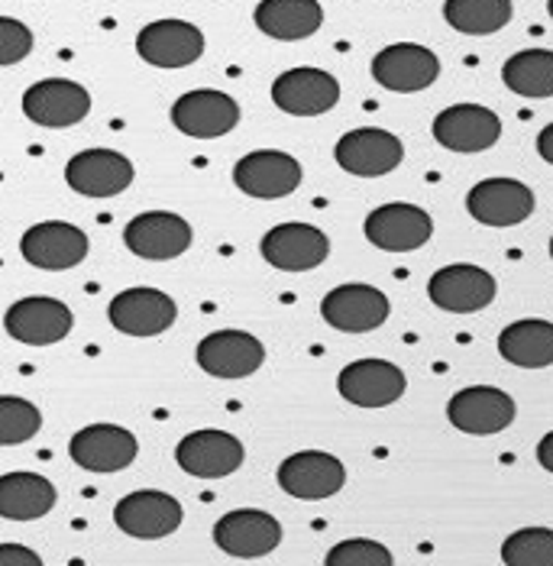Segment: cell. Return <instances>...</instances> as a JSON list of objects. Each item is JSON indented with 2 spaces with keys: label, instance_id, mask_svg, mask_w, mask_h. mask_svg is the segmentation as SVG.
Listing matches in <instances>:
<instances>
[{
  "label": "cell",
  "instance_id": "1",
  "mask_svg": "<svg viewBox=\"0 0 553 566\" xmlns=\"http://www.w3.org/2000/svg\"><path fill=\"white\" fill-rule=\"evenodd\" d=\"M499 282L489 269L472 262H453L437 269L427 279V298L430 305L447 314H476L495 302Z\"/></svg>",
  "mask_w": 553,
  "mask_h": 566
},
{
  "label": "cell",
  "instance_id": "2",
  "mask_svg": "<svg viewBox=\"0 0 553 566\" xmlns=\"http://www.w3.org/2000/svg\"><path fill=\"white\" fill-rule=\"evenodd\" d=\"M392 314V302L383 289L366 282H346L324 295L321 317L327 327L341 334H373L379 331Z\"/></svg>",
  "mask_w": 553,
  "mask_h": 566
},
{
  "label": "cell",
  "instance_id": "3",
  "mask_svg": "<svg viewBox=\"0 0 553 566\" xmlns=\"http://www.w3.org/2000/svg\"><path fill=\"white\" fill-rule=\"evenodd\" d=\"M75 327L72 307L49 295H30L7 307L3 314V331L27 344V347H52L62 344Z\"/></svg>",
  "mask_w": 553,
  "mask_h": 566
},
{
  "label": "cell",
  "instance_id": "4",
  "mask_svg": "<svg viewBox=\"0 0 553 566\" xmlns=\"http://www.w3.org/2000/svg\"><path fill=\"white\" fill-rule=\"evenodd\" d=\"M247 460V447L240 437L230 431H217V428H205V431H191L188 437L178 440L175 447V463L195 476V480H223L233 476Z\"/></svg>",
  "mask_w": 553,
  "mask_h": 566
},
{
  "label": "cell",
  "instance_id": "5",
  "mask_svg": "<svg viewBox=\"0 0 553 566\" xmlns=\"http://www.w3.org/2000/svg\"><path fill=\"white\" fill-rule=\"evenodd\" d=\"M363 233L383 253H415V250L430 243L434 218L418 205L392 201V205H383V208L366 214Z\"/></svg>",
  "mask_w": 553,
  "mask_h": 566
},
{
  "label": "cell",
  "instance_id": "6",
  "mask_svg": "<svg viewBox=\"0 0 553 566\" xmlns=\"http://www.w3.org/2000/svg\"><path fill=\"white\" fill-rule=\"evenodd\" d=\"M185 522L181 502L159 489H136L114 505V524L136 541L171 537Z\"/></svg>",
  "mask_w": 553,
  "mask_h": 566
},
{
  "label": "cell",
  "instance_id": "7",
  "mask_svg": "<svg viewBox=\"0 0 553 566\" xmlns=\"http://www.w3.org/2000/svg\"><path fill=\"white\" fill-rule=\"evenodd\" d=\"M518 405L505 389L495 386H467L447 401V421L469 437H492L511 428Z\"/></svg>",
  "mask_w": 553,
  "mask_h": 566
},
{
  "label": "cell",
  "instance_id": "8",
  "mask_svg": "<svg viewBox=\"0 0 553 566\" xmlns=\"http://www.w3.org/2000/svg\"><path fill=\"white\" fill-rule=\"evenodd\" d=\"M430 133L444 149L472 156L492 149L502 139V117L482 104H453L434 117Z\"/></svg>",
  "mask_w": 553,
  "mask_h": 566
},
{
  "label": "cell",
  "instance_id": "9",
  "mask_svg": "<svg viewBox=\"0 0 553 566\" xmlns=\"http://www.w3.org/2000/svg\"><path fill=\"white\" fill-rule=\"evenodd\" d=\"M538 198L518 178H482L467 191L469 218L482 227H518L534 214Z\"/></svg>",
  "mask_w": 553,
  "mask_h": 566
},
{
  "label": "cell",
  "instance_id": "10",
  "mask_svg": "<svg viewBox=\"0 0 553 566\" xmlns=\"http://www.w3.org/2000/svg\"><path fill=\"white\" fill-rule=\"evenodd\" d=\"M91 240L82 227L69 223V220H43L33 223L23 237H20V253L23 260L45 272H65L75 269L87 260Z\"/></svg>",
  "mask_w": 553,
  "mask_h": 566
},
{
  "label": "cell",
  "instance_id": "11",
  "mask_svg": "<svg viewBox=\"0 0 553 566\" xmlns=\"http://www.w3.org/2000/svg\"><path fill=\"white\" fill-rule=\"evenodd\" d=\"M259 253L272 269L282 272H311L321 262L331 256V240L321 227L314 223H301L289 220L272 227L262 240H259Z\"/></svg>",
  "mask_w": 553,
  "mask_h": 566
},
{
  "label": "cell",
  "instance_id": "12",
  "mask_svg": "<svg viewBox=\"0 0 553 566\" xmlns=\"http://www.w3.org/2000/svg\"><path fill=\"white\" fill-rule=\"evenodd\" d=\"M304 169L282 149H255L233 166V185L259 201H279L301 188Z\"/></svg>",
  "mask_w": 553,
  "mask_h": 566
},
{
  "label": "cell",
  "instance_id": "13",
  "mask_svg": "<svg viewBox=\"0 0 553 566\" xmlns=\"http://www.w3.org/2000/svg\"><path fill=\"white\" fill-rule=\"evenodd\" d=\"M334 159L343 172L356 178H383L405 163V146L395 133L379 127H359L343 133L334 146Z\"/></svg>",
  "mask_w": 553,
  "mask_h": 566
},
{
  "label": "cell",
  "instance_id": "14",
  "mask_svg": "<svg viewBox=\"0 0 553 566\" xmlns=\"http://www.w3.org/2000/svg\"><path fill=\"white\" fill-rule=\"evenodd\" d=\"M275 480L282 485V492H289L292 499L301 502H321L337 495L346 485V467L334 453L324 450H299L292 457H285L279 463Z\"/></svg>",
  "mask_w": 553,
  "mask_h": 566
},
{
  "label": "cell",
  "instance_id": "15",
  "mask_svg": "<svg viewBox=\"0 0 553 566\" xmlns=\"http://www.w3.org/2000/svg\"><path fill=\"white\" fill-rule=\"evenodd\" d=\"M23 114L36 127L45 130H65L82 124L91 114V94L85 85L69 78H43L27 87L23 94Z\"/></svg>",
  "mask_w": 553,
  "mask_h": 566
},
{
  "label": "cell",
  "instance_id": "16",
  "mask_svg": "<svg viewBox=\"0 0 553 566\" xmlns=\"http://www.w3.org/2000/svg\"><path fill=\"white\" fill-rule=\"evenodd\" d=\"M272 104L292 117H321L341 104V82L324 69H289L272 82Z\"/></svg>",
  "mask_w": 553,
  "mask_h": 566
},
{
  "label": "cell",
  "instance_id": "17",
  "mask_svg": "<svg viewBox=\"0 0 553 566\" xmlns=\"http://www.w3.org/2000/svg\"><path fill=\"white\" fill-rule=\"evenodd\" d=\"M175 317H178L175 298L159 289H146V285L114 295L107 305L111 327L127 337H159L175 324Z\"/></svg>",
  "mask_w": 553,
  "mask_h": 566
},
{
  "label": "cell",
  "instance_id": "18",
  "mask_svg": "<svg viewBox=\"0 0 553 566\" xmlns=\"http://www.w3.org/2000/svg\"><path fill=\"white\" fill-rule=\"evenodd\" d=\"M213 544L237 560H259L282 544V524L259 509H233L213 524Z\"/></svg>",
  "mask_w": 553,
  "mask_h": 566
},
{
  "label": "cell",
  "instance_id": "19",
  "mask_svg": "<svg viewBox=\"0 0 553 566\" xmlns=\"http://www.w3.org/2000/svg\"><path fill=\"white\" fill-rule=\"evenodd\" d=\"M171 124L191 139H217L240 124V104L227 91L198 87L171 104Z\"/></svg>",
  "mask_w": 553,
  "mask_h": 566
},
{
  "label": "cell",
  "instance_id": "20",
  "mask_svg": "<svg viewBox=\"0 0 553 566\" xmlns=\"http://www.w3.org/2000/svg\"><path fill=\"white\" fill-rule=\"evenodd\" d=\"M373 78L376 85L395 94H418L440 78V59L427 45L392 43L373 59Z\"/></svg>",
  "mask_w": 553,
  "mask_h": 566
},
{
  "label": "cell",
  "instance_id": "21",
  "mask_svg": "<svg viewBox=\"0 0 553 566\" xmlns=\"http://www.w3.org/2000/svg\"><path fill=\"white\" fill-rule=\"evenodd\" d=\"M408 389L401 366L388 359H356L346 363L337 376V392L356 408H388Z\"/></svg>",
  "mask_w": 553,
  "mask_h": 566
},
{
  "label": "cell",
  "instance_id": "22",
  "mask_svg": "<svg viewBox=\"0 0 553 566\" xmlns=\"http://www.w3.org/2000/svg\"><path fill=\"white\" fill-rule=\"evenodd\" d=\"M198 366L213 379H250L265 363L262 340L247 331H213L195 349Z\"/></svg>",
  "mask_w": 553,
  "mask_h": 566
},
{
  "label": "cell",
  "instance_id": "23",
  "mask_svg": "<svg viewBox=\"0 0 553 566\" xmlns=\"http://www.w3.org/2000/svg\"><path fill=\"white\" fill-rule=\"evenodd\" d=\"M136 52L156 69H188L205 55V33L188 20H156L139 30Z\"/></svg>",
  "mask_w": 553,
  "mask_h": 566
},
{
  "label": "cell",
  "instance_id": "24",
  "mask_svg": "<svg viewBox=\"0 0 553 566\" xmlns=\"http://www.w3.org/2000/svg\"><path fill=\"white\" fill-rule=\"evenodd\" d=\"M191 223L171 211H146L124 227L129 253L149 262L178 260L191 247Z\"/></svg>",
  "mask_w": 553,
  "mask_h": 566
},
{
  "label": "cell",
  "instance_id": "25",
  "mask_svg": "<svg viewBox=\"0 0 553 566\" xmlns=\"http://www.w3.org/2000/svg\"><path fill=\"white\" fill-rule=\"evenodd\" d=\"M139 453V440L121 424H87L69 440V457L87 473H121Z\"/></svg>",
  "mask_w": 553,
  "mask_h": 566
},
{
  "label": "cell",
  "instance_id": "26",
  "mask_svg": "<svg viewBox=\"0 0 553 566\" xmlns=\"http://www.w3.org/2000/svg\"><path fill=\"white\" fill-rule=\"evenodd\" d=\"M133 163L117 149H82L69 159L65 181L85 198H117L133 185Z\"/></svg>",
  "mask_w": 553,
  "mask_h": 566
},
{
  "label": "cell",
  "instance_id": "27",
  "mask_svg": "<svg viewBox=\"0 0 553 566\" xmlns=\"http://www.w3.org/2000/svg\"><path fill=\"white\" fill-rule=\"evenodd\" d=\"M253 20L269 40L299 43L324 27V7L317 0H259Z\"/></svg>",
  "mask_w": 553,
  "mask_h": 566
},
{
  "label": "cell",
  "instance_id": "28",
  "mask_svg": "<svg viewBox=\"0 0 553 566\" xmlns=\"http://www.w3.org/2000/svg\"><path fill=\"white\" fill-rule=\"evenodd\" d=\"M55 485L40 473H3L0 476V518L36 522L55 509Z\"/></svg>",
  "mask_w": 553,
  "mask_h": 566
},
{
  "label": "cell",
  "instance_id": "29",
  "mask_svg": "<svg viewBox=\"0 0 553 566\" xmlns=\"http://www.w3.org/2000/svg\"><path fill=\"white\" fill-rule=\"evenodd\" d=\"M502 359L518 369H547L553 366V321L521 317L499 334Z\"/></svg>",
  "mask_w": 553,
  "mask_h": 566
},
{
  "label": "cell",
  "instance_id": "30",
  "mask_svg": "<svg viewBox=\"0 0 553 566\" xmlns=\"http://www.w3.org/2000/svg\"><path fill=\"white\" fill-rule=\"evenodd\" d=\"M502 82L511 94L528 101L553 97V52L551 49H521L502 65Z\"/></svg>",
  "mask_w": 553,
  "mask_h": 566
},
{
  "label": "cell",
  "instance_id": "31",
  "mask_svg": "<svg viewBox=\"0 0 553 566\" xmlns=\"http://www.w3.org/2000/svg\"><path fill=\"white\" fill-rule=\"evenodd\" d=\"M514 17L511 0H444V20L463 36H492Z\"/></svg>",
  "mask_w": 553,
  "mask_h": 566
},
{
  "label": "cell",
  "instance_id": "32",
  "mask_svg": "<svg viewBox=\"0 0 553 566\" xmlns=\"http://www.w3.org/2000/svg\"><path fill=\"white\" fill-rule=\"evenodd\" d=\"M43 431V415L20 395H0V447H20Z\"/></svg>",
  "mask_w": 553,
  "mask_h": 566
},
{
  "label": "cell",
  "instance_id": "33",
  "mask_svg": "<svg viewBox=\"0 0 553 566\" xmlns=\"http://www.w3.org/2000/svg\"><path fill=\"white\" fill-rule=\"evenodd\" d=\"M505 566H553V527H521L502 544Z\"/></svg>",
  "mask_w": 553,
  "mask_h": 566
},
{
  "label": "cell",
  "instance_id": "34",
  "mask_svg": "<svg viewBox=\"0 0 553 566\" xmlns=\"http://www.w3.org/2000/svg\"><path fill=\"white\" fill-rule=\"evenodd\" d=\"M324 566H395V557L373 537H349L327 551Z\"/></svg>",
  "mask_w": 553,
  "mask_h": 566
},
{
  "label": "cell",
  "instance_id": "35",
  "mask_svg": "<svg viewBox=\"0 0 553 566\" xmlns=\"http://www.w3.org/2000/svg\"><path fill=\"white\" fill-rule=\"evenodd\" d=\"M33 52V33L13 17H0V65H17Z\"/></svg>",
  "mask_w": 553,
  "mask_h": 566
},
{
  "label": "cell",
  "instance_id": "36",
  "mask_svg": "<svg viewBox=\"0 0 553 566\" xmlns=\"http://www.w3.org/2000/svg\"><path fill=\"white\" fill-rule=\"evenodd\" d=\"M0 566H45L43 557L27 544H0Z\"/></svg>",
  "mask_w": 553,
  "mask_h": 566
},
{
  "label": "cell",
  "instance_id": "37",
  "mask_svg": "<svg viewBox=\"0 0 553 566\" xmlns=\"http://www.w3.org/2000/svg\"><path fill=\"white\" fill-rule=\"evenodd\" d=\"M538 156H541L547 166H553V124H547L544 130L538 133Z\"/></svg>",
  "mask_w": 553,
  "mask_h": 566
},
{
  "label": "cell",
  "instance_id": "38",
  "mask_svg": "<svg viewBox=\"0 0 553 566\" xmlns=\"http://www.w3.org/2000/svg\"><path fill=\"white\" fill-rule=\"evenodd\" d=\"M538 463H541L547 473H553V431H547L544 440L538 443Z\"/></svg>",
  "mask_w": 553,
  "mask_h": 566
},
{
  "label": "cell",
  "instance_id": "39",
  "mask_svg": "<svg viewBox=\"0 0 553 566\" xmlns=\"http://www.w3.org/2000/svg\"><path fill=\"white\" fill-rule=\"evenodd\" d=\"M547 13H551V17H553V0H547Z\"/></svg>",
  "mask_w": 553,
  "mask_h": 566
},
{
  "label": "cell",
  "instance_id": "40",
  "mask_svg": "<svg viewBox=\"0 0 553 566\" xmlns=\"http://www.w3.org/2000/svg\"><path fill=\"white\" fill-rule=\"evenodd\" d=\"M551 260H553V237H551Z\"/></svg>",
  "mask_w": 553,
  "mask_h": 566
}]
</instances>
